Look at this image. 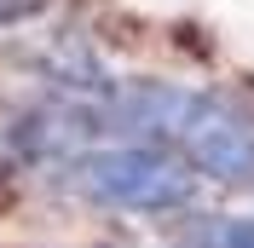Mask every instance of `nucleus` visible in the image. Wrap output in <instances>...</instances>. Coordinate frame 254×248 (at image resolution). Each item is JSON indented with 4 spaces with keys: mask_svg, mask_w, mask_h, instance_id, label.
<instances>
[{
    "mask_svg": "<svg viewBox=\"0 0 254 248\" xmlns=\"http://www.w3.org/2000/svg\"><path fill=\"white\" fill-rule=\"evenodd\" d=\"M104 116L122 122V133H139L156 150H174L185 168H202L214 179L254 173V122L214 93H190L168 81H127L110 93Z\"/></svg>",
    "mask_w": 254,
    "mask_h": 248,
    "instance_id": "f257e3e1",
    "label": "nucleus"
},
{
    "mask_svg": "<svg viewBox=\"0 0 254 248\" xmlns=\"http://www.w3.org/2000/svg\"><path fill=\"white\" fill-rule=\"evenodd\" d=\"M29 12H41V0H0V23H17Z\"/></svg>",
    "mask_w": 254,
    "mask_h": 248,
    "instance_id": "20e7f679",
    "label": "nucleus"
},
{
    "mask_svg": "<svg viewBox=\"0 0 254 248\" xmlns=\"http://www.w3.org/2000/svg\"><path fill=\"white\" fill-rule=\"evenodd\" d=\"M185 248H254V219H225V225H202Z\"/></svg>",
    "mask_w": 254,
    "mask_h": 248,
    "instance_id": "7ed1b4c3",
    "label": "nucleus"
},
{
    "mask_svg": "<svg viewBox=\"0 0 254 248\" xmlns=\"http://www.w3.org/2000/svg\"><path fill=\"white\" fill-rule=\"evenodd\" d=\"M69 185L87 190L93 202H110V208L168 214L196 196V173L174 150H156V144H104L69 168Z\"/></svg>",
    "mask_w": 254,
    "mask_h": 248,
    "instance_id": "f03ea898",
    "label": "nucleus"
}]
</instances>
